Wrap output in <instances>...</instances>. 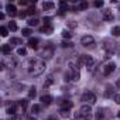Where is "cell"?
I'll use <instances>...</instances> for the list:
<instances>
[{"mask_svg":"<svg viewBox=\"0 0 120 120\" xmlns=\"http://www.w3.org/2000/svg\"><path fill=\"white\" fill-rule=\"evenodd\" d=\"M45 62L42 59H31L28 64V74L31 76H40L45 71Z\"/></svg>","mask_w":120,"mask_h":120,"instance_id":"obj_1","label":"cell"},{"mask_svg":"<svg viewBox=\"0 0 120 120\" xmlns=\"http://www.w3.org/2000/svg\"><path fill=\"white\" fill-rule=\"evenodd\" d=\"M81 79V72H79V65L69 62V68L65 74V81H72V82H78Z\"/></svg>","mask_w":120,"mask_h":120,"instance_id":"obj_2","label":"cell"},{"mask_svg":"<svg viewBox=\"0 0 120 120\" xmlns=\"http://www.w3.org/2000/svg\"><path fill=\"white\" fill-rule=\"evenodd\" d=\"M110 117H112V112L107 107H99L95 113L96 120H110Z\"/></svg>","mask_w":120,"mask_h":120,"instance_id":"obj_3","label":"cell"},{"mask_svg":"<svg viewBox=\"0 0 120 120\" xmlns=\"http://www.w3.org/2000/svg\"><path fill=\"white\" fill-rule=\"evenodd\" d=\"M78 65H83V67H88L90 69V67L93 65V58L90 55H86V54H82L78 56Z\"/></svg>","mask_w":120,"mask_h":120,"instance_id":"obj_4","label":"cell"},{"mask_svg":"<svg viewBox=\"0 0 120 120\" xmlns=\"http://www.w3.org/2000/svg\"><path fill=\"white\" fill-rule=\"evenodd\" d=\"M102 47H103V49L110 55V54L114 52V49H116V42H113V41L109 40V38H105V40L102 41Z\"/></svg>","mask_w":120,"mask_h":120,"instance_id":"obj_5","label":"cell"},{"mask_svg":"<svg viewBox=\"0 0 120 120\" xmlns=\"http://www.w3.org/2000/svg\"><path fill=\"white\" fill-rule=\"evenodd\" d=\"M52 55H54V47H52V44H47V45L42 48L40 56H41L42 59H51Z\"/></svg>","mask_w":120,"mask_h":120,"instance_id":"obj_6","label":"cell"},{"mask_svg":"<svg viewBox=\"0 0 120 120\" xmlns=\"http://www.w3.org/2000/svg\"><path fill=\"white\" fill-rule=\"evenodd\" d=\"M81 100L85 102V103H88L89 106H92L93 103H96V95H95L93 92H85V93L81 96Z\"/></svg>","mask_w":120,"mask_h":120,"instance_id":"obj_7","label":"cell"},{"mask_svg":"<svg viewBox=\"0 0 120 120\" xmlns=\"http://www.w3.org/2000/svg\"><path fill=\"white\" fill-rule=\"evenodd\" d=\"M79 113H81V117L83 120H90L92 119V109L89 105H83L81 109H79Z\"/></svg>","mask_w":120,"mask_h":120,"instance_id":"obj_8","label":"cell"},{"mask_svg":"<svg viewBox=\"0 0 120 120\" xmlns=\"http://www.w3.org/2000/svg\"><path fill=\"white\" fill-rule=\"evenodd\" d=\"M4 65H6V68H17V65H19V61H17V59L14 58V56H4V59H3V61H2Z\"/></svg>","mask_w":120,"mask_h":120,"instance_id":"obj_9","label":"cell"},{"mask_svg":"<svg viewBox=\"0 0 120 120\" xmlns=\"http://www.w3.org/2000/svg\"><path fill=\"white\" fill-rule=\"evenodd\" d=\"M81 44H82L83 47H86V48L93 47V45H95V38H93L92 35H83V37L81 38Z\"/></svg>","mask_w":120,"mask_h":120,"instance_id":"obj_10","label":"cell"},{"mask_svg":"<svg viewBox=\"0 0 120 120\" xmlns=\"http://www.w3.org/2000/svg\"><path fill=\"white\" fill-rule=\"evenodd\" d=\"M6 113H7L9 116H14V114H17V103H16V102L9 103V105L6 106Z\"/></svg>","mask_w":120,"mask_h":120,"instance_id":"obj_11","label":"cell"},{"mask_svg":"<svg viewBox=\"0 0 120 120\" xmlns=\"http://www.w3.org/2000/svg\"><path fill=\"white\" fill-rule=\"evenodd\" d=\"M114 69H116L114 62H109V64L105 65V68H103V75H105V76H109V75H112V74L114 72Z\"/></svg>","mask_w":120,"mask_h":120,"instance_id":"obj_12","label":"cell"},{"mask_svg":"<svg viewBox=\"0 0 120 120\" xmlns=\"http://www.w3.org/2000/svg\"><path fill=\"white\" fill-rule=\"evenodd\" d=\"M6 11H7V14H9V16H11V17L19 16L16 6H14V4H11V3H7V4H6Z\"/></svg>","mask_w":120,"mask_h":120,"instance_id":"obj_13","label":"cell"},{"mask_svg":"<svg viewBox=\"0 0 120 120\" xmlns=\"http://www.w3.org/2000/svg\"><path fill=\"white\" fill-rule=\"evenodd\" d=\"M102 20L103 21H113V13L109 10V9H105L103 11H102Z\"/></svg>","mask_w":120,"mask_h":120,"instance_id":"obj_14","label":"cell"},{"mask_svg":"<svg viewBox=\"0 0 120 120\" xmlns=\"http://www.w3.org/2000/svg\"><path fill=\"white\" fill-rule=\"evenodd\" d=\"M40 102H41V105L42 106H49L51 103H52V96L51 95H42L41 96V99H40Z\"/></svg>","mask_w":120,"mask_h":120,"instance_id":"obj_15","label":"cell"},{"mask_svg":"<svg viewBox=\"0 0 120 120\" xmlns=\"http://www.w3.org/2000/svg\"><path fill=\"white\" fill-rule=\"evenodd\" d=\"M59 105H61V109H64V110H71L72 106H74V102L65 99V100H62V102H59Z\"/></svg>","mask_w":120,"mask_h":120,"instance_id":"obj_16","label":"cell"},{"mask_svg":"<svg viewBox=\"0 0 120 120\" xmlns=\"http://www.w3.org/2000/svg\"><path fill=\"white\" fill-rule=\"evenodd\" d=\"M11 45L10 44H3L2 45V52H3V55H6V56H9V55H11Z\"/></svg>","mask_w":120,"mask_h":120,"instance_id":"obj_17","label":"cell"},{"mask_svg":"<svg viewBox=\"0 0 120 120\" xmlns=\"http://www.w3.org/2000/svg\"><path fill=\"white\" fill-rule=\"evenodd\" d=\"M38 44H40L38 38H30L28 40V47L33 48V49H38Z\"/></svg>","mask_w":120,"mask_h":120,"instance_id":"obj_18","label":"cell"},{"mask_svg":"<svg viewBox=\"0 0 120 120\" xmlns=\"http://www.w3.org/2000/svg\"><path fill=\"white\" fill-rule=\"evenodd\" d=\"M54 82H55V81H54V76H52V75H48V76L45 78V81H44V89H45V88H49L51 85H54Z\"/></svg>","mask_w":120,"mask_h":120,"instance_id":"obj_19","label":"cell"},{"mask_svg":"<svg viewBox=\"0 0 120 120\" xmlns=\"http://www.w3.org/2000/svg\"><path fill=\"white\" fill-rule=\"evenodd\" d=\"M114 93H113V86L112 85H107L106 86V90H105V98H113Z\"/></svg>","mask_w":120,"mask_h":120,"instance_id":"obj_20","label":"cell"},{"mask_svg":"<svg viewBox=\"0 0 120 120\" xmlns=\"http://www.w3.org/2000/svg\"><path fill=\"white\" fill-rule=\"evenodd\" d=\"M54 7H55V4H54L52 2H44V3H42V9H44L45 11H47V10H52Z\"/></svg>","mask_w":120,"mask_h":120,"instance_id":"obj_21","label":"cell"},{"mask_svg":"<svg viewBox=\"0 0 120 120\" xmlns=\"http://www.w3.org/2000/svg\"><path fill=\"white\" fill-rule=\"evenodd\" d=\"M40 31L41 33H45V34H51L54 31V28H52V26H44V27L40 28Z\"/></svg>","mask_w":120,"mask_h":120,"instance_id":"obj_22","label":"cell"},{"mask_svg":"<svg viewBox=\"0 0 120 120\" xmlns=\"http://www.w3.org/2000/svg\"><path fill=\"white\" fill-rule=\"evenodd\" d=\"M21 44H23V40L21 38H17V37L10 38V45H21Z\"/></svg>","mask_w":120,"mask_h":120,"instance_id":"obj_23","label":"cell"},{"mask_svg":"<svg viewBox=\"0 0 120 120\" xmlns=\"http://www.w3.org/2000/svg\"><path fill=\"white\" fill-rule=\"evenodd\" d=\"M35 96H37V89H35V86H31L28 89V99H34Z\"/></svg>","mask_w":120,"mask_h":120,"instance_id":"obj_24","label":"cell"},{"mask_svg":"<svg viewBox=\"0 0 120 120\" xmlns=\"http://www.w3.org/2000/svg\"><path fill=\"white\" fill-rule=\"evenodd\" d=\"M112 35L120 37V26H114V27L112 28Z\"/></svg>","mask_w":120,"mask_h":120,"instance_id":"obj_25","label":"cell"},{"mask_svg":"<svg viewBox=\"0 0 120 120\" xmlns=\"http://www.w3.org/2000/svg\"><path fill=\"white\" fill-rule=\"evenodd\" d=\"M0 35H2V37H7L9 35V28L2 26V27H0Z\"/></svg>","mask_w":120,"mask_h":120,"instance_id":"obj_26","label":"cell"},{"mask_svg":"<svg viewBox=\"0 0 120 120\" xmlns=\"http://www.w3.org/2000/svg\"><path fill=\"white\" fill-rule=\"evenodd\" d=\"M19 105L21 106V109H23V110H26V109H27V106H28V99H21V100H19Z\"/></svg>","mask_w":120,"mask_h":120,"instance_id":"obj_27","label":"cell"},{"mask_svg":"<svg viewBox=\"0 0 120 120\" xmlns=\"http://www.w3.org/2000/svg\"><path fill=\"white\" fill-rule=\"evenodd\" d=\"M61 47H62V48H72V47H74V44H72L71 41H67V40H64V41L61 42Z\"/></svg>","mask_w":120,"mask_h":120,"instance_id":"obj_28","label":"cell"},{"mask_svg":"<svg viewBox=\"0 0 120 120\" xmlns=\"http://www.w3.org/2000/svg\"><path fill=\"white\" fill-rule=\"evenodd\" d=\"M59 114H61L62 119H68L71 113H69V110H64V109H61V110H59Z\"/></svg>","mask_w":120,"mask_h":120,"instance_id":"obj_29","label":"cell"},{"mask_svg":"<svg viewBox=\"0 0 120 120\" xmlns=\"http://www.w3.org/2000/svg\"><path fill=\"white\" fill-rule=\"evenodd\" d=\"M88 7H89V3H88V2H81V3L78 4V9H79V10H86Z\"/></svg>","mask_w":120,"mask_h":120,"instance_id":"obj_30","label":"cell"},{"mask_svg":"<svg viewBox=\"0 0 120 120\" xmlns=\"http://www.w3.org/2000/svg\"><path fill=\"white\" fill-rule=\"evenodd\" d=\"M21 34H23V37H30L33 34V31H31V28H23L21 30Z\"/></svg>","mask_w":120,"mask_h":120,"instance_id":"obj_31","label":"cell"},{"mask_svg":"<svg viewBox=\"0 0 120 120\" xmlns=\"http://www.w3.org/2000/svg\"><path fill=\"white\" fill-rule=\"evenodd\" d=\"M17 54H19L20 56H26V55H27V48H24V47L19 48V49H17Z\"/></svg>","mask_w":120,"mask_h":120,"instance_id":"obj_32","label":"cell"},{"mask_svg":"<svg viewBox=\"0 0 120 120\" xmlns=\"http://www.w3.org/2000/svg\"><path fill=\"white\" fill-rule=\"evenodd\" d=\"M26 11H27V16H33V14H35V13H37L35 6H31V7H30V9H27Z\"/></svg>","mask_w":120,"mask_h":120,"instance_id":"obj_33","label":"cell"},{"mask_svg":"<svg viewBox=\"0 0 120 120\" xmlns=\"http://www.w3.org/2000/svg\"><path fill=\"white\" fill-rule=\"evenodd\" d=\"M10 31H17V24L14 23V21H10L9 23V27H7Z\"/></svg>","mask_w":120,"mask_h":120,"instance_id":"obj_34","label":"cell"},{"mask_svg":"<svg viewBox=\"0 0 120 120\" xmlns=\"http://www.w3.org/2000/svg\"><path fill=\"white\" fill-rule=\"evenodd\" d=\"M72 35H74V34H72L69 30H64V31H62V37H64L65 40H67V38H71Z\"/></svg>","mask_w":120,"mask_h":120,"instance_id":"obj_35","label":"cell"},{"mask_svg":"<svg viewBox=\"0 0 120 120\" xmlns=\"http://www.w3.org/2000/svg\"><path fill=\"white\" fill-rule=\"evenodd\" d=\"M41 110V106L40 105H33L31 106V113H38Z\"/></svg>","mask_w":120,"mask_h":120,"instance_id":"obj_36","label":"cell"},{"mask_svg":"<svg viewBox=\"0 0 120 120\" xmlns=\"http://www.w3.org/2000/svg\"><path fill=\"white\" fill-rule=\"evenodd\" d=\"M37 24H38V19H30V20H28V26H30V27H33V26L35 27Z\"/></svg>","mask_w":120,"mask_h":120,"instance_id":"obj_37","label":"cell"},{"mask_svg":"<svg viewBox=\"0 0 120 120\" xmlns=\"http://www.w3.org/2000/svg\"><path fill=\"white\" fill-rule=\"evenodd\" d=\"M93 6H95L96 9H100V7H103V0H96V2L93 3Z\"/></svg>","mask_w":120,"mask_h":120,"instance_id":"obj_38","label":"cell"},{"mask_svg":"<svg viewBox=\"0 0 120 120\" xmlns=\"http://www.w3.org/2000/svg\"><path fill=\"white\" fill-rule=\"evenodd\" d=\"M9 120H23V116H20V114H14V116H9Z\"/></svg>","mask_w":120,"mask_h":120,"instance_id":"obj_39","label":"cell"},{"mask_svg":"<svg viewBox=\"0 0 120 120\" xmlns=\"http://www.w3.org/2000/svg\"><path fill=\"white\" fill-rule=\"evenodd\" d=\"M113 100H114L117 105H120V93H114V96H113Z\"/></svg>","mask_w":120,"mask_h":120,"instance_id":"obj_40","label":"cell"},{"mask_svg":"<svg viewBox=\"0 0 120 120\" xmlns=\"http://www.w3.org/2000/svg\"><path fill=\"white\" fill-rule=\"evenodd\" d=\"M44 26H51V17H44Z\"/></svg>","mask_w":120,"mask_h":120,"instance_id":"obj_41","label":"cell"},{"mask_svg":"<svg viewBox=\"0 0 120 120\" xmlns=\"http://www.w3.org/2000/svg\"><path fill=\"white\" fill-rule=\"evenodd\" d=\"M76 26H78L76 21H69V23H68V27H69V28H75Z\"/></svg>","mask_w":120,"mask_h":120,"instance_id":"obj_42","label":"cell"},{"mask_svg":"<svg viewBox=\"0 0 120 120\" xmlns=\"http://www.w3.org/2000/svg\"><path fill=\"white\" fill-rule=\"evenodd\" d=\"M26 16H27V11H21V13H19V17H20V19H24Z\"/></svg>","mask_w":120,"mask_h":120,"instance_id":"obj_43","label":"cell"},{"mask_svg":"<svg viewBox=\"0 0 120 120\" xmlns=\"http://www.w3.org/2000/svg\"><path fill=\"white\" fill-rule=\"evenodd\" d=\"M27 120H38V119H37L35 116H28V117H27Z\"/></svg>","mask_w":120,"mask_h":120,"instance_id":"obj_44","label":"cell"},{"mask_svg":"<svg viewBox=\"0 0 120 120\" xmlns=\"http://www.w3.org/2000/svg\"><path fill=\"white\" fill-rule=\"evenodd\" d=\"M116 86H117V88H119V89H120V78H119V79H117V81H116Z\"/></svg>","mask_w":120,"mask_h":120,"instance_id":"obj_45","label":"cell"},{"mask_svg":"<svg viewBox=\"0 0 120 120\" xmlns=\"http://www.w3.org/2000/svg\"><path fill=\"white\" fill-rule=\"evenodd\" d=\"M47 120H56V119H55V117H48Z\"/></svg>","mask_w":120,"mask_h":120,"instance_id":"obj_46","label":"cell"},{"mask_svg":"<svg viewBox=\"0 0 120 120\" xmlns=\"http://www.w3.org/2000/svg\"><path fill=\"white\" fill-rule=\"evenodd\" d=\"M117 117H119V119H120V112H117Z\"/></svg>","mask_w":120,"mask_h":120,"instance_id":"obj_47","label":"cell"},{"mask_svg":"<svg viewBox=\"0 0 120 120\" xmlns=\"http://www.w3.org/2000/svg\"><path fill=\"white\" fill-rule=\"evenodd\" d=\"M75 120H83V119H82V117H81V119H75Z\"/></svg>","mask_w":120,"mask_h":120,"instance_id":"obj_48","label":"cell"}]
</instances>
